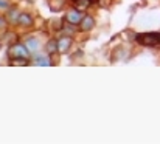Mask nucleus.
Segmentation results:
<instances>
[{
  "label": "nucleus",
  "instance_id": "f03ea898",
  "mask_svg": "<svg viewBox=\"0 0 160 144\" xmlns=\"http://www.w3.org/2000/svg\"><path fill=\"white\" fill-rule=\"evenodd\" d=\"M28 48L27 45H22V44H14L12 47L9 48L8 51V56L9 59H28Z\"/></svg>",
  "mask_w": 160,
  "mask_h": 144
},
{
  "label": "nucleus",
  "instance_id": "4468645a",
  "mask_svg": "<svg viewBox=\"0 0 160 144\" xmlns=\"http://www.w3.org/2000/svg\"><path fill=\"white\" fill-rule=\"evenodd\" d=\"M3 25H5V20H3V19H0V28H3Z\"/></svg>",
  "mask_w": 160,
  "mask_h": 144
},
{
  "label": "nucleus",
  "instance_id": "7ed1b4c3",
  "mask_svg": "<svg viewBox=\"0 0 160 144\" xmlns=\"http://www.w3.org/2000/svg\"><path fill=\"white\" fill-rule=\"evenodd\" d=\"M86 14H82V11H79L78 8H73V9H68L67 14H65V20L72 25H79V22L82 20Z\"/></svg>",
  "mask_w": 160,
  "mask_h": 144
},
{
  "label": "nucleus",
  "instance_id": "423d86ee",
  "mask_svg": "<svg viewBox=\"0 0 160 144\" xmlns=\"http://www.w3.org/2000/svg\"><path fill=\"white\" fill-rule=\"evenodd\" d=\"M25 45H27L28 51H30L31 54H34V53L41 48V42H39V39H36V37H28V39L25 41Z\"/></svg>",
  "mask_w": 160,
  "mask_h": 144
},
{
  "label": "nucleus",
  "instance_id": "9d476101",
  "mask_svg": "<svg viewBox=\"0 0 160 144\" xmlns=\"http://www.w3.org/2000/svg\"><path fill=\"white\" fill-rule=\"evenodd\" d=\"M75 8H78L79 11H84L86 8H89L92 5V0H73Z\"/></svg>",
  "mask_w": 160,
  "mask_h": 144
},
{
  "label": "nucleus",
  "instance_id": "39448f33",
  "mask_svg": "<svg viewBox=\"0 0 160 144\" xmlns=\"http://www.w3.org/2000/svg\"><path fill=\"white\" fill-rule=\"evenodd\" d=\"M93 26H95V19H93L92 16H89V14H86V16L82 17V20L79 22V30L84 31V33L90 31Z\"/></svg>",
  "mask_w": 160,
  "mask_h": 144
},
{
  "label": "nucleus",
  "instance_id": "1a4fd4ad",
  "mask_svg": "<svg viewBox=\"0 0 160 144\" xmlns=\"http://www.w3.org/2000/svg\"><path fill=\"white\" fill-rule=\"evenodd\" d=\"M48 5H50V9L52 11H61L64 6H65V0H50L48 2Z\"/></svg>",
  "mask_w": 160,
  "mask_h": 144
},
{
  "label": "nucleus",
  "instance_id": "9b49d317",
  "mask_svg": "<svg viewBox=\"0 0 160 144\" xmlns=\"http://www.w3.org/2000/svg\"><path fill=\"white\" fill-rule=\"evenodd\" d=\"M45 51L48 53V54H53L58 51V41L56 39H50L48 42H47V45H45Z\"/></svg>",
  "mask_w": 160,
  "mask_h": 144
},
{
  "label": "nucleus",
  "instance_id": "ddd939ff",
  "mask_svg": "<svg viewBox=\"0 0 160 144\" xmlns=\"http://www.w3.org/2000/svg\"><path fill=\"white\" fill-rule=\"evenodd\" d=\"M9 8V2L8 0H0V9H8Z\"/></svg>",
  "mask_w": 160,
  "mask_h": 144
},
{
  "label": "nucleus",
  "instance_id": "f8f14e48",
  "mask_svg": "<svg viewBox=\"0 0 160 144\" xmlns=\"http://www.w3.org/2000/svg\"><path fill=\"white\" fill-rule=\"evenodd\" d=\"M19 11H17V8H9V11H8V19L11 20V22H14V23H17V20H19Z\"/></svg>",
  "mask_w": 160,
  "mask_h": 144
},
{
  "label": "nucleus",
  "instance_id": "6e6552de",
  "mask_svg": "<svg viewBox=\"0 0 160 144\" xmlns=\"http://www.w3.org/2000/svg\"><path fill=\"white\" fill-rule=\"evenodd\" d=\"M34 65H52V59L48 57V53L47 54H36L34 56Z\"/></svg>",
  "mask_w": 160,
  "mask_h": 144
},
{
  "label": "nucleus",
  "instance_id": "0eeeda50",
  "mask_svg": "<svg viewBox=\"0 0 160 144\" xmlns=\"http://www.w3.org/2000/svg\"><path fill=\"white\" fill-rule=\"evenodd\" d=\"M17 23H19L20 26H23V28H30V26L33 25V17H31V14H28V12H22V14L19 16Z\"/></svg>",
  "mask_w": 160,
  "mask_h": 144
},
{
  "label": "nucleus",
  "instance_id": "f257e3e1",
  "mask_svg": "<svg viewBox=\"0 0 160 144\" xmlns=\"http://www.w3.org/2000/svg\"><path fill=\"white\" fill-rule=\"evenodd\" d=\"M135 41L145 47H160V33H142L135 34Z\"/></svg>",
  "mask_w": 160,
  "mask_h": 144
},
{
  "label": "nucleus",
  "instance_id": "20e7f679",
  "mask_svg": "<svg viewBox=\"0 0 160 144\" xmlns=\"http://www.w3.org/2000/svg\"><path fill=\"white\" fill-rule=\"evenodd\" d=\"M72 36H62V37H59L58 39V53H61V54H64V53H67L70 47H72Z\"/></svg>",
  "mask_w": 160,
  "mask_h": 144
},
{
  "label": "nucleus",
  "instance_id": "2eb2a0df",
  "mask_svg": "<svg viewBox=\"0 0 160 144\" xmlns=\"http://www.w3.org/2000/svg\"><path fill=\"white\" fill-rule=\"evenodd\" d=\"M92 2H93V0H92Z\"/></svg>",
  "mask_w": 160,
  "mask_h": 144
}]
</instances>
